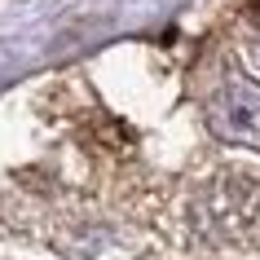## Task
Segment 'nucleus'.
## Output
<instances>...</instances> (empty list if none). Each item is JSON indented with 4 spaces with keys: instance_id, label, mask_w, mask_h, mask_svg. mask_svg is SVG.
Instances as JSON below:
<instances>
[{
    "instance_id": "1",
    "label": "nucleus",
    "mask_w": 260,
    "mask_h": 260,
    "mask_svg": "<svg viewBox=\"0 0 260 260\" xmlns=\"http://www.w3.org/2000/svg\"><path fill=\"white\" fill-rule=\"evenodd\" d=\"M251 216H256V185L238 172L220 177L212 190H207L203 203V225L216 243H234L238 234L251 230Z\"/></svg>"
},
{
    "instance_id": "2",
    "label": "nucleus",
    "mask_w": 260,
    "mask_h": 260,
    "mask_svg": "<svg viewBox=\"0 0 260 260\" xmlns=\"http://www.w3.org/2000/svg\"><path fill=\"white\" fill-rule=\"evenodd\" d=\"M207 115H212V128L220 137H234V141H256L260 137V93L247 80H230L212 97Z\"/></svg>"
}]
</instances>
